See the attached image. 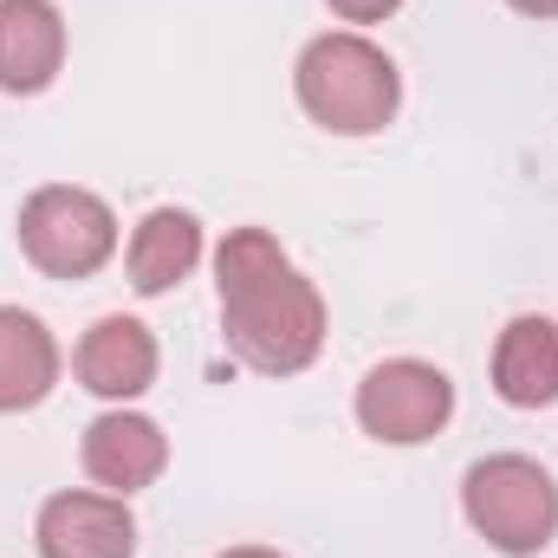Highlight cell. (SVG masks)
Returning <instances> with one entry per match:
<instances>
[{"mask_svg": "<svg viewBox=\"0 0 558 558\" xmlns=\"http://www.w3.org/2000/svg\"><path fill=\"white\" fill-rule=\"evenodd\" d=\"M156 364H162V351H156V331L131 318V312H111V318H98L85 338H78V351H72V371H78V384L92 390V397H105V403H137L143 390L156 384Z\"/></svg>", "mask_w": 558, "mask_h": 558, "instance_id": "7", "label": "cell"}, {"mask_svg": "<svg viewBox=\"0 0 558 558\" xmlns=\"http://www.w3.org/2000/svg\"><path fill=\"white\" fill-rule=\"evenodd\" d=\"M454 416V384L448 371L422 357H384L357 384V428L384 448H422Z\"/></svg>", "mask_w": 558, "mask_h": 558, "instance_id": "5", "label": "cell"}, {"mask_svg": "<svg viewBox=\"0 0 558 558\" xmlns=\"http://www.w3.org/2000/svg\"><path fill=\"white\" fill-rule=\"evenodd\" d=\"M494 390L513 410H553L558 403V325L546 312L507 318L494 344Z\"/></svg>", "mask_w": 558, "mask_h": 558, "instance_id": "10", "label": "cell"}, {"mask_svg": "<svg viewBox=\"0 0 558 558\" xmlns=\"http://www.w3.org/2000/svg\"><path fill=\"white\" fill-rule=\"evenodd\" d=\"M299 111L331 137H377L403 105L397 59L364 33H318L292 65Z\"/></svg>", "mask_w": 558, "mask_h": 558, "instance_id": "2", "label": "cell"}, {"mask_svg": "<svg viewBox=\"0 0 558 558\" xmlns=\"http://www.w3.org/2000/svg\"><path fill=\"white\" fill-rule=\"evenodd\" d=\"M468 526L507 558H533L558 539V481L533 454H487L461 474Z\"/></svg>", "mask_w": 558, "mask_h": 558, "instance_id": "3", "label": "cell"}, {"mask_svg": "<svg viewBox=\"0 0 558 558\" xmlns=\"http://www.w3.org/2000/svg\"><path fill=\"white\" fill-rule=\"evenodd\" d=\"M124 267H131V286H137L143 299L175 292L182 279L202 267V221L189 208H149L137 221V234H131Z\"/></svg>", "mask_w": 558, "mask_h": 558, "instance_id": "12", "label": "cell"}, {"mask_svg": "<svg viewBox=\"0 0 558 558\" xmlns=\"http://www.w3.org/2000/svg\"><path fill=\"white\" fill-rule=\"evenodd\" d=\"M39 558H137V513L124 494L105 487H65L33 520Z\"/></svg>", "mask_w": 558, "mask_h": 558, "instance_id": "6", "label": "cell"}, {"mask_svg": "<svg viewBox=\"0 0 558 558\" xmlns=\"http://www.w3.org/2000/svg\"><path fill=\"white\" fill-rule=\"evenodd\" d=\"M59 384V338L46 331V318L0 305V416L39 410Z\"/></svg>", "mask_w": 558, "mask_h": 558, "instance_id": "11", "label": "cell"}, {"mask_svg": "<svg viewBox=\"0 0 558 558\" xmlns=\"http://www.w3.org/2000/svg\"><path fill=\"white\" fill-rule=\"evenodd\" d=\"M78 461H85V474H92L105 494H124V500H131V494H143V487L162 481V468H169V435L124 403V410H105V416L85 428Z\"/></svg>", "mask_w": 558, "mask_h": 558, "instance_id": "8", "label": "cell"}, {"mask_svg": "<svg viewBox=\"0 0 558 558\" xmlns=\"http://www.w3.org/2000/svg\"><path fill=\"white\" fill-rule=\"evenodd\" d=\"M65 65V13L52 0H0V92L33 98Z\"/></svg>", "mask_w": 558, "mask_h": 558, "instance_id": "9", "label": "cell"}, {"mask_svg": "<svg viewBox=\"0 0 558 558\" xmlns=\"http://www.w3.org/2000/svg\"><path fill=\"white\" fill-rule=\"evenodd\" d=\"M513 13H526V20H558V0H507Z\"/></svg>", "mask_w": 558, "mask_h": 558, "instance_id": "14", "label": "cell"}, {"mask_svg": "<svg viewBox=\"0 0 558 558\" xmlns=\"http://www.w3.org/2000/svg\"><path fill=\"white\" fill-rule=\"evenodd\" d=\"M221 338L260 377H299L325 351V299L267 228H234L215 247Z\"/></svg>", "mask_w": 558, "mask_h": 558, "instance_id": "1", "label": "cell"}, {"mask_svg": "<svg viewBox=\"0 0 558 558\" xmlns=\"http://www.w3.org/2000/svg\"><path fill=\"white\" fill-rule=\"evenodd\" d=\"M338 20H351V26H371V20H390L403 0H325Z\"/></svg>", "mask_w": 558, "mask_h": 558, "instance_id": "13", "label": "cell"}, {"mask_svg": "<svg viewBox=\"0 0 558 558\" xmlns=\"http://www.w3.org/2000/svg\"><path fill=\"white\" fill-rule=\"evenodd\" d=\"M20 254L46 279H92L118 254V215L92 189L46 182L20 202Z\"/></svg>", "mask_w": 558, "mask_h": 558, "instance_id": "4", "label": "cell"}, {"mask_svg": "<svg viewBox=\"0 0 558 558\" xmlns=\"http://www.w3.org/2000/svg\"><path fill=\"white\" fill-rule=\"evenodd\" d=\"M221 558H286V553H274V546H228Z\"/></svg>", "mask_w": 558, "mask_h": 558, "instance_id": "15", "label": "cell"}]
</instances>
